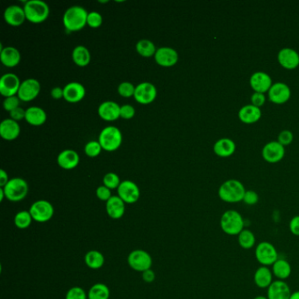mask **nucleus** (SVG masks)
Wrapping results in <instances>:
<instances>
[{"instance_id":"6e6552de","label":"nucleus","mask_w":299,"mask_h":299,"mask_svg":"<svg viewBox=\"0 0 299 299\" xmlns=\"http://www.w3.org/2000/svg\"><path fill=\"white\" fill-rule=\"evenodd\" d=\"M33 219L38 223H46L53 218L54 206L47 200H38L29 209Z\"/></svg>"},{"instance_id":"a18cd8bd","label":"nucleus","mask_w":299,"mask_h":299,"mask_svg":"<svg viewBox=\"0 0 299 299\" xmlns=\"http://www.w3.org/2000/svg\"><path fill=\"white\" fill-rule=\"evenodd\" d=\"M135 115V109L131 105H123L120 106V118L131 119Z\"/></svg>"},{"instance_id":"6ab92c4d","label":"nucleus","mask_w":299,"mask_h":299,"mask_svg":"<svg viewBox=\"0 0 299 299\" xmlns=\"http://www.w3.org/2000/svg\"><path fill=\"white\" fill-rule=\"evenodd\" d=\"M97 112L105 121H115L120 118V106L113 101H106L98 106Z\"/></svg>"},{"instance_id":"393cba45","label":"nucleus","mask_w":299,"mask_h":299,"mask_svg":"<svg viewBox=\"0 0 299 299\" xmlns=\"http://www.w3.org/2000/svg\"><path fill=\"white\" fill-rule=\"evenodd\" d=\"M106 212L113 219L121 218L126 212V203L118 196H112L106 205Z\"/></svg>"},{"instance_id":"7ed1b4c3","label":"nucleus","mask_w":299,"mask_h":299,"mask_svg":"<svg viewBox=\"0 0 299 299\" xmlns=\"http://www.w3.org/2000/svg\"><path fill=\"white\" fill-rule=\"evenodd\" d=\"M220 228L225 234L238 236L245 229L243 217L235 210L226 211L220 218Z\"/></svg>"},{"instance_id":"f3484780","label":"nucleus","mask_w":299,"mask_h":299,"mask_svg":"<svg viewBox=\"0 0 299 299\" xmlns=\"http://www.w3.org/2000/svg\"><path fill=\"white\" fill-rule=\"evenodd\" d=\"M4 19L8 25L12 27L21 26L27 19L24 7L16 6V5L10 6L5 10Z\"/></svg>"},{"instance_id":"09e8293b","label":"nucleus","mask_w":299,"mask_h":299,"mask_svg":"<svg viewBox=\"0 0 299 299\" xmlns=\"http://www.w3.org/2000/svg\"><path fill=\"white\" fill-rule=\"evenodd\" d=\"M10 117H11L10 118H12V119L17 122L20 121L22 119H25L26 110L23 109L19 106L18 108H16V109L10 112Z\"/></svg>"},{"instance_id":"e433bc0d","label":"nucleus","mask_w":299,"mask_h":299,"mask_svg":"<svg viewBox=\"0 0 299 299\" xmlns=\"http://www.w3.org/2000/svg\"><path fill=\"white\" fill-rule=\"evenodd\" d=\"M33 217L29 211H20L14 217V224L19 229H27L31 226Z\"/></svg>"},{"instance_id":"cd10ccee","label":"nucleus","mask_w":299,"mask_h":299,"mask_svg":"<svg viewBox=\"0 0 299 299\" xmlns=\"http://www.w3.org/2000/svg\"><path fill=\"white\" fill-rule=\"evenodd\" d=\"M25 120L30 125L40 127L47 120V113L41 107L31 106L26 110Z\"/></svg>"},{"instance_id":"4d7b16f0","label":"nucleus","mask_w":299,"mask_h":299,"mask_svg":"<svg viewBox=\"0 0 299 299\" xmlns=\"http://www.w3.org/2000/svg\"><path fill=\"white\" fill-rule=\"evenodd\" d=\"M5 197H6V194H5V191H4L3 188H0V201L2 202Z\"/></svg>"},{"instance_id":"c03bdc74","label":"nucleus","mask_w":299,"mask_h":299,"mask_svg":"<svg viewBox=\"0 0 299 299\" xmlns=\"http://www.w3.org/2000/svg\"><path fill=\"white\" fill-rule=\"evenodd\" d=\"M96 196L98 200L104 202H107L112 197V191L105 185H101L96 190Z\"/></svg>"},{"instance_id":"f8f14e48","label":"nucleus","mask_w":299,"mask_h":299,"mask_svg":"<svg viewBox=\"0 0 299 299\" xmlns=\"http://www.w3.org/2000/svg\"><path fill=\"white\" fill-rule=\"evenodd\" d=\"M19 78L13 73H7L0 78V93L5 97L18 95L20 87Z\"/></svg>"},{"instance_id":"423d86ee","label":"nucleus","mask_w":299,"mask_h":299,"mask_svg":"<svg viewBox=\"0 0 299 299\" xmlns=\"http://www.w3.org/2000/svg\"><path fill=\"white\" fill-rule=\"evenodd\" d=\"M3 190L6 198L11 202H19L28 196L29 188L28 183L23 178H15L10 179Z\"/></svg>"},{"instance_id":"2eb2a0df","label":"nucleus","mask_w":299,"mask_h":299,"mask_svg":"<svg viewBox=\"0 0 299 299\" xmlns=\"http://www.w3.org/2000/svg\"><path fill=\"white\" fill-rule=\"evenodd\" d=\"M86 94L85 88L78 82H71L63 88V98L69 103H78L84 99Z\"/></svg>"},{"instance_id":"8fccbe9b","label":"nucleus","mask_w":299,"mask_h":299,"mask_svg":"<svg viewBox=\"0 0 299 299\" xmlns=\"http://www.w3.org/2000/svg\"><path fill=\"white\" fill-rule=\"evenodd\" d=\"M251 101H252L253 106H256L260 108L261 106H263L266 101V97H265L264 94L260 93V92H255L253 94L251 97Z\"/></svg>"},{"instance_id":"7c9ffc66","label":"nucleus","mask_w":299,"mask_h":299,"mask_svg":"<svg viewBox=\"0 0 299 299\" xmlns=\"http://www.w3.org/2000/svg\"><path fill=\"white\" fill-rule=\"evenodd\" d=\"M272 273L278 280L285 281L290 278L292 271L290 262L284 259H278L274 264L272 265Z\"/></svg>"},{"instance_id":"49530a36","label":"nucleus","mask_w":299,"mask_h":299,"mask_svg":"<svg viewBox=\"0 0 299 299\" xmlns=\"http://www.w3.org/2000/svg\"><path fill=\"white\" fill-rule=\"evenodd\" d=\"M259 201L258 194L255 190H246L244 195L243 202L247 206H254Z\"/></svg>"},{"instance_id":"aec40b11","label":"nucleus","mask_w":299,"mask_h":299,"mask_svg":"<svg viewBox=\"0 0 299 299\" xmlns=\"http://www.w3.org/2000/svg\"><path fill=\"white\" fill-rule=\"evenodd\" d=\"M291 293L285 281L277 280L268 287L267 296L268 299H290Z\"/></svg>"},{"instance_id":"dca6fc26","label":"nucleus","mask_w":299,"mask_h":299,"mask_svg":"<svg viewBox=\"0 0 299 299\" xmlns=\"http://www.w3.org/2000/svg\"><path fill=\"white\" fill-rule=\"evenodd\" d=\"M285 150L284 146L278 141H270L265 145L262 150V156L270 163H276L284 158Z\"/></svg>"},{"instance_id":"13d9d810","label":"nucleus","mask_w":299,"mask_h":299,"mask_svg":"<svg viewBox=\"0 0 299 299\" xmlns=\"http://www.w3.org/2000/svg\"><path fill=\"white\" fill-rule=\"evenodd\" d=\"M254 299H268V296H257L255 297Z\"/></svg>"},{"instance_id":"b1692460","label":"nucleus","mask_w":299,"mask_h":299,"mask_svg":"<svg viewBox=\"0 0 299 299\" xmlns=\"http://www.w3.org/2000/svg\"><path fill=\"white\" fill-rule=\"evenodd\" d=\"M80 157L75 150H63L57 156L58 165L66 170H70L78 167Z\"/></svg>"},{"instance_id":"c9c22d12","label":"nucleus","mask_w":299,"mask_h":299,"mask_svg":"<svg viewBox=\"0 0 299 299\" xmlns=\"http://www.w3.org/2000/svg\"><path fill=\"white\" fill-rule=\"evenodd\" d=\"M110 290L106 284H96L88 292V299H109Z\"/></svg>"},{"instance_id":"39448f33","label":"nucleus","mask_w":299,"mask_h":299,"mask_svg":"<svg viewBox=\"0 0 299 299\" xmlns=\"http://www.w3.org/2000/svg\"><path fill=\"white\" fill-rule=\"evenodd\" d=\"M122 140L121 131L112 126L104 128L98 136V142L102 146V150L107 152H113L118 150L121 146Z\"/></svg>"},{"instance_id":"9d476101","label":"nucleus","mask_w":299,"mask_h":299,"mask_svg":"<svg viewBox=\"0 0 299 299\" xmlns=\"http://www.w3.org/2000/svg\"><path fill=\"white\" fill-rule=\"evenodd\" d=\"M41 84L35 78H28L20 84L18 97L20 101L30 102L38 97L41 91Z\"/></svg>"},{"instance_id":"c756f323","label":"nucleus","mask_w":299,"mask_h":299,"mask_svg":"<svg viewBox=\"0 0 299 299\" xmlns=\"http://www.w3.org/2000/svg\"><path fill=\"white\" fill-rule=\"evenodd\" d=\"M236 145L234 143V140L223 138L220 140H217L213 146V150L216 155L220 157H228L232 156L235 152Z\"/></svg>"},{"instance_id":"412c9836","label":"nucleus","mask_w":299,"mask_h":299,"mask_svg":"<svg viewBox=\"0 0 299 299\" xmlns=\"http://www.w3.org/2000/svg\"><path fill=\"white\" fill-rule=\"evenodd\" d=\"M250 85L256 92L264 94L271 88V78L265 72H256L250 78Z\"/></svg>"},{"instance_id":"a878e982","label":"nucleus","mask_w":299,"mask_h":299,"mask_svg":"<svg viewBox=\"0 0 299 299\" xmlns=\"http://www.w3.org/2000/svg\"><path fill=\"white\" fill-rule=\"evenodd\" d=\"M21 60L19 50L14 47H6L0 51V61L7 68H14L18 66Z\"/></svg>"},{"instance_id":"4468645a","label":"nucleus","mask_w":299,"mask_h":299,"mask_svg":"<svg viewBox=\"0 0 299 299\" xmlns=\"http://www.w3.org/2000/svg\"><path fill=\"white\" fill-rule=\"evenodd\" d=\"M155 60L158 65L169 68L178 63V53L172 47H160L156 50Z\"/></svg>"},{"instance_id":"5701e85b","label":"nucleus","mask_w":299,"mask_h":299,"mask_svg":"<svg viewBox=\"0 0 299 299\" xmlns=\"http://www.w3.org/2000/svg\"><path fill=\"white\" fill-rule=\"evenodd\" d=\"M278 62L285 69H296L299 65V55L296 50L285 47L279 51L278 56Z\"/></svg>"},{"instance_id":"5fc2aeb1","label":"nucleus","mask_w":299,"mask_h":299,"mask_svg":"<svg viewBox=\"0 0 299 299\" xmlns=\"http://www.w3.org/2000/svg\"><path fill=\"white\" fill-rule=\"evenodd\" d=\"M8 174L7 172L5 171L4 169L0 170V187L3 188L7 185V183L9 182Z\"/></svg>"},{"instance_id":"603ef678","label":"nucleus","mask_w":299,"mask_h":299,"mask_svg":"<svg viewBox=\"0 0 299 299\" xmlns=\"http://www.w3.org/2000/svg\"><path fill=\"white\" fill-rule=\"evenodd\" d=\"M142 279H143L144 282H146L147 284L153 283L155 279H156V274L150 268V269H147L146 271L142 272Z\"/></svg>"},{"instance_id":"a19ab883","label":"nucleus","mask_w":299,"mask_h":299,"mask_svg":"<svg viewBox=\"0 0 299 299\" xmlns=\"http://www.w3.org/2000/svg\"><path fill=\"white\" fill-rule=\"evenodd\" d=\"M103 23V17L97 12L88 13L87 25L91 28H98Z\"/></svg>"},{"instance_id":"9b49d317","label":"nucleus","mask_w":299,"mask_h":299,"mask_svg":"<svg viewBox=\"0 0 299 299\" xmlns=\"http://www.w3.org/2000/svg\"><path fill=\"white\" fill-rule=\"evenodd\" d=\"M157 90L156 86L148 82H144L138 84L135 87L134 99L141 105H148L156 100Z\"/></svg>"},{"instance_id":"37998d69","label":"nucleus","mask_w":299,"mask_h":299,"mask_svg":"<svg viewBox=\"0 0 299 299\" xmlns=\"http://www.w3.org/2000/svg\"><path fill=\"white\" fill-rule=\"evenodd\" d=\"M19 103H20V99L18 96L6 97V99L4 100V109L7 112H11L16 108L19 107Z\"/></svg>"},{"instance_id":"de8ad7c7","label":"nucleus","mask_w":299,"mask_h":299,"mask_svg":"<svg viewBox=\"0 0 299 299\" xmlns=\"http://www.w3.org/2000/svg\"><path fill=\"white\" fill-rule=\"evenodd\" d=\"M293 140V134L289 130L282 131L278 136V142L282 144L283 146H286L291 143Z\"/></svg>"},{"instance_id":"4c0bfd02","label":"nucleus","mask_w":299,"mask_h":299,"mask_svg":"<svg viewBox=\"0 0 299 299\" xmlns=\"http://www.w3.org/2000/svg\"><path fill=\"white\" fill-rule=\"evenodd\" d=\"M102 146L100 145L98 140H91L89 141L85 146H84V153L86 156L94 158L99 156L101 151H102Z\"/></svg>"},{"instance_id":"72a5a7b5","label":"nucleus","mask_w":299,"mask_h":299,"mask_svg":"<svg viewBox=\"0 0 299 299\" xmlns=\"http://www.w3.org/2000/svg\"><path fill=\"white\" fill-rule=\"evenodd\" d=\"M156 50L157 48H156V45L152 41L146 40V39L140 40L136 44V51L138 54L145 58H150L152 56H155Z\"/></svg>"},{"instance_id":"a211bd4d","label":"nucleus","mask_w":299,"mask_h":299,"mask_svg":"<svg viewBox=\"0 0 299 299\" xmlns=\"http://www.w3.org/2000/svg\"><path fill=\"white\" fill-rule=\"evenodd\" d=\"M291 91L287 84L284 83H276L272 84L268 91V97L270 101L276 104H284L290 99Z\"/></svg>"},{"instance_id":"79ce46f5","label":"nucleus","mask_w":299,"mask_h":299,"mask_svg":"<svg viewBox=\"0 0 299 299\" xmlns=\"http://www.w3.org/2000/svg\"><path fill=\"white\" fill-rule=\"evenodd\" d=\"M65 299H88V294L81 287H73L68 290Z\"/></svg>"},{"instance_id":"3c124183","label":"nucleus","mask_w":299,"mask_h":299,"mask_svg":"<svg viewBox=\"0 0 299 299\" xmlns=\"http://www.w3.org/2000/svg\"><path fill=\"white\" fill-rule=\"evenodd\" d=\"M289 228H290V233L293 235L299 236V215L295 216L290 219Z\"/></svg>"},{"instance_id":"bb28decb","label":"nucleus","mask_w":299,"mask_h":299,"mask_svg":"<svg viewBox=\"0 0 299 299\" xmlns=\"http://www.w3.org/2000/svg\"><path fill=\"white\" fill-rule=\"evenodd\" d=\"M274 275L268 267L261 266L256 269L254 275V282L256 286L261 289H268L271 285Z\"/></svg>"},{"instance_id":"864d4df0","label":"nucleus","mask_w":299,"mask_h":299,"mask_svg":"<svg viewBox=\"0 0 299 299\" xmlns=\"http://www.w3.org/2000/svg\"><path fill=\"white\" fill-rule=\"evenodd\" d=\"M51 97L54 99L59 100L63 98V89L61 87H55L51 90Z\"/></svg>"},{"instance_id":"2f4dec72","label":"nucleus","mask_w":299,"mask_h":299,"mask_svg":"<svg viewBox=\"0 0 299 299\" xmlns=\"http://www.w3.org/2000/svg\"><path fill=\"white\" fill-rule=\"evenodd\" d=\"M72 59L78 67H86L91 63V53L84 46H77L72 52Z\"/></svg>"},{"instance_id":"0eeeda50","label":"nucleus","mask_w":299,"mask_h":299,"mask_svg":"<svg viewBox=\"0 0 299 299\" xmlns=\"http://www.w3.org/2000/svg\"><path fill=\"white\" fill-rule=\"evenodd\" d=\"M256 258L261 266L269 267L278 260V252L276 246L268 241H262L256 246Z\"/></svg>"},{"instance_id":"f704fd0d","label":"nucleus","mask_w":299,"mask_h":299,"mask_svg":"<svg viewBox=\"0 0 299 299\" xmlns=\"http://www.w3.org/2000/svg\"><path fill=\"white\" fill-rule=\"evenodd\" d=\"M256 235L250 229H244L238 235V243L243 250H251L256 245Z\"/></svg>"},{"instance_id":"ddd939ff","label":"nucleus","mask_w":299,"mask_h":299,"mask_svg":"<svg viewBox=\"0 0 299 299\" xmlns=\"http://www.w3.org/2000/svg\"><path fill=\"white\" fill-rule=\"evenodd\" d=\"M118 196L126 204H134L140 200V190L137 184L130 180L121 182L118 189Z\"/></svg>"},{"instance_id":"58836bf2","label":"nucleus","mask_w":299,"mask_h":299,"mask_svg":"<svg viewBox=\"0 0 299 299\" xmlns=\"http://www.w3.org/2000/svg\"><path fill=\"white\" fill-rule=\"evenodd\" d=\"M103 184V185H105L106 187L112 190L118 189L119 184H121V181H120V178L118 175L110 172L104 177Z\"/></svg>"},{"instance_id":"ea45409f","label":"nucleus","mask_w":299,"mask_h":299,"mask_svg":"<svg viewBox=\"0 0 299 299\" xmlns=\"http://www.w3.org/2000/svg\"><path fill=\"white\" fill-rule=\"evenodd\" d=\"M135 87L130 82H123L118 85V93L123 97H134Z\"/></svg>"},{"instance_id":"4be33fe9","label":"nucleus","mask_w":299,"mask_h":299,"mask_svg":"<svg viewBox=\"0 0 299 299\" xmlns=\"http://www.w3.org/2000/svg\"><path fill=\"white\" fill-rule=\"evenodd\" d=\"M20 127L19 123L12 118H6L0 124V136L4 140L12 141L19 137Z\"/></svg>"},{"instance_id":"20e7f679","label":"nucleus","mask_w":299,"mask_h":299,"mask_svg":"<svg viewBox=\"0 0 299 299\" xmlns=\"http://www.w3.org/2000/svg\"><path fill=\"white\" fill-rule=\"evenodd\" d=\"M27 20L33 24H41L49 16V7L41 0H30L24 6Z\"/></svg>"},{"instance_id":"f257e3e1","label":"nucleus","mask_w":299,"mask_h":299,"mask_svg":"<svg viewBox=\"0 0 299 299\" xmlns=\"http://www.w3.org/2000/svg\"><path fill=\"white\" fill-rule=\"evenodd\" d=\"M88 12L84 7H69L63 17V26L69 32H78L87 25Z\"/></svg>"},{"instance_id":"6e6d98bb","label":"nucleus","mask_w":299,"mask_h":299,"mask_svg":"<svg viewBox=\"0 0 299 299\" xmlns=\"http://www.w3.org/2000/svg\"><path fill=\"white\" fill-rule=\"evenodd\" d=\"M290 299H299V290H296V291L291 293Z\"/></svg>"},{"instance_id":"473e14b6","label":"nucleus","mask_w":299,"mask_h":299,"mask_svg":"<svg viewBox=\"0 0 299 299\" xmlns=\"http://www.w3.org/2000/svg\"><path fill=\"white\" fill-rule=\"evenodd\" d=\"M84 262L88 267L92 269H98L105 264V257L102 253L97 250H91L84 256Z\"/></svg>"},{"instance_id":"1a4fd4ad","label":"nucleus","mask_w":299,"mask_h":299,"mask_svg":"<svg viewBox=\"0 0 299 299\" xmlns=\"http://www.w3.org/2000/svg\"><path fill=\"white\" fill-rule=\"evenodd\" d=\"M128 262L129 266L135 271L144 272L151 268L153 260L145 250H136L129 254Z\"/></svg>"},{"instance_id":"f03ea898","label":"nucleus","mask_w":299,"mask_h":299,"mask_svg":"<svg viewBox=\"0 0 299 299\" xmlns=\"http://www.w3.org/2000/svg\"><path fill=\"white\" fill-rule=\"evenodd\" d=\"M218 193L222 201L234 204L243 201L246 190L242 183L235 179H231L221 184Z\"/></svg>"},{"instance_id":"c85d7f7f","label":"nucleus","mask_w":299,"mask_h":299,"mask_svg":"<svg viewBox=\"0 0 299 299\" xmlns=\"http://www.w3.org/2000/svg\"><path fill=\"white\" fill-rule=\"evenodd\" d=\"M262 116L261 109L253 106V105H246L240 108L239 112V118L241 121L246 124H252L255 122L258 121Z\"/></svg>"}]
</instances>
